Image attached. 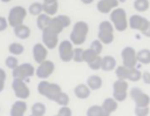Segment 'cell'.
I'll return each mask as SVG.
<instances>
[{"instance_id":"cell-34","label":"cell","mask_w":150,"mask_h":116,"mask_svg":"<svg viewBox=\"0 0 150 116\" xmlns=\"http://www.w3.org/2000/svg\"><path fill=\"white\" fill-rule=\"evenodd\" d=\"M141 79H142V73H141V70H138L136 67L130 68L128 81H130V82H137V81H139Z\"/></svg>"},{"instance_id":"cell-18","label":"cell","mask_w":150,"mask_h":116,"mask_svg":"<svg viewBox=\"0 0 150 116\" xmlns=\"http://www.w3.org/2000/svg\"><path fill=\"white\" fill-rule=\"evenodd\" d=\"M26 111H27V103L25 100H18L11 107V116H23Z\"/></svg>"},{"instance_id":"cell-11","label":"cell","mask_w":150,"mask_h":116,"mask_svg":"<svg viewBox=\"0 0 150 116\" xmlns=\"http://www.w3.org/2000/svg\"><path fill=\"white\" fill-rule=\"evenodd\" d=\"M12 88H13L14 95H15L19 100H26V98H28L29 95H30V90H29L28 86L26 84V81H25V80L13 79Z\"/></svg>"},{"instance_id":"cell-5","label":"cell","mask_w":150,"mask_h":116,"mask_svg":"<svg viewBox=\"0 0 150 116\" xmlns=\"http://www.w3.org/2000/svg\"><path fill=\"white\" fill-rule=\"evenodd\" d=\"M26 15H27V9L25 7H22V6L12 7L9 13H8V16H7L8 25L13 28L19 26V25H22L23 20L26 19Z\"/></svg>"},{"instance_id":"cell-10","label":"cell","mask_w":150,"mask_h":116,"mask_svg":"<svg viewBox=\"0 0 150 116\" xmlns=\"http://www.w3.org/2000/svg\"><path fill=\"white\" fill-rule=\"evenodd\" d=\"M130 97L134 101L136 107H149L150 104V96L148 94H145L141 88L138 87H134L130 90Z\"/></svg>"},{"instance_id":"cell-46","label":"cell","mask_w":150,"mask_h":116,"mask_svg":"<svg viewBox=\"0 0 150 116\" xmlns=\"http://www.w3.org/2000/svg\"><path fill=\"white\" fill-rule=\"evenodd\" d=\"M5 89V81H0V93Z\"/></svg>"},{"instance_id":"cell-24","label":"cell","mask_w":150,"mask_h":116,"mask_svg":"<svg viewBox=\"0 0 150 116\" xmlns=\"http://www.w3.org/2000/svg\"><path fill=\"white\" fill-rule=\"evenodd\" d=\"M103 84V81L101 79V76L98 75H90L88 79H87V86L91 89V90H97L102 87Z\"/></svg>"},{"instance_id":"cell-14","label":"cell","mask_w":150,"mask_h":116,"mask_svg":"<svg viewBox=\"0 0 150 116\" xmlns=\"http://www.w3.org/2000/svg\"><path fill=\"white\" fill-rule=\"evenodd\" d=\"M149 20L139 14H134L129 18V27L131 29H135V30H138L141 32L142 34L148 29V26H149Z\"/></svg>"},{"instance_id":"cell-1","label":"cell","mask_w":150,"mask_h":116,"mask_svg":"<svg viewBox=\"0 0 150 116\" xmlns=\"http://www.w3.org/2000/svg\"><path fill=\"white\" fill-rule=\"evenodd\" d=\"M89 32V26L86 21H77L73 26L71 33H70V41L74 46H81L86 42L87 35Z\"/></svg>"},{"instance_id":"cell-38","label":"cell","mask_w":150,"mask_h":116,"mask_svg":"<svg viewBox=\"0 0 150 116\" xmlns=\"http://www.w3.org/2000/svg\"><path fill=\"white\" fill-rule=\"evenodd\" d=\"M90 48H91L93 50H95V52L100 55L101 52H102V49H103V43H102L98 39H96V40H94V41L90 43Z\"/></svg>"},{"instance_id":"cell-16","label":"cell","mask_w":150,"mask_h":116,"mask_svg":"<svg viewBox=\"0 0 150 116\" xmlns=\"http://www.w3.org/2000/svg\"><path fill=\"white\" fill-rule=\"evenodd\" d=\"M48 56V48L43 43H35L33 47V57L36 63H41L47 60Z\"/></svg>"},{"instance_id":"cell-2","label":"cell","mask_w":150,"mask_h":116,"mask_svg":"<svg viewBox=\"0 0 150 116\" xmlns=\"http://www.w3.org/2000/svg\"><path fill=\"white\" fill-rule=\"evenodd\" d=\"M110 21L117 32H124L129 27V19H127V13L123 8H115L110 13Z\"/></svg>"},{"instance_id":"cell-12","label":"cell","mask_w":150,"mask_h":116,"mask_svg":"<svg viewBox=\"0 0 150 116\" xmlns=\"http://www.w3.org/2000/svg\"><path fill=\"white\" fill-rule=\"evenodd\" d=\"M121 57H122V63L123 66L128 68H134L136 67L137 61V52L132 47H124L121 52Z\"/></svg>"},{"instance_id":"cell-45","label":"cell","mask_w":150,"mask_h":116,"mask_svg":"<svg viewBox=\"0 0 150 116\" xmlns=\"http://www.w3.org/2000/svg\"><path fill=\"white\" fill-rule=\"evenodd\" d=\"M143 35H145V36H148V37H150V22H149V26H148V29L143 33Z\"/></svg>"},{"instance_id":"cell-8","label":"cell","mask_w":150,"mask_h":116,"mask_svg":"<svg viewBox=\"0 0 150 116\" xmlns=\"http://www.w3.org/2000/svg\"><path fill=\"white\" fill-rule=\"evenodd\" d=\"M70 25V18L68 15L61 14V15H56L54 18H52L50 23L48 26L49 29H52L53 32H55L56 34H60L64 28H67Z\"/></svg>"},{"instance_id":"cell-43","label":"cell","mask_w":150,"mask_h":116,"mask_svg":"<svg viewBox=\"0 0 150 116\" xmlns=\"http://www.w3.org/2000/svg\"><path fill=\"white\" fill-rule=\"evenodd\" d=\"M142 80L145 84H150V71H144L142 73Z\"/></svg>"},{"instance_id":"cell-29","label":"cell","mask_w":150,"mask_h":116,"mask_svg":"<svg viewBox=\"0 0 150 116\" xmlns=\"http://www.w3.org/2000/svg\"><path fill=\"white\" fill-rule=\"evenodd\" d=\"M30 111L35 116H45V114H46V105L42 102H35L32 105Z\"/></svg>"},{"instance_id":"cell-27","label":"cell","mask_w":150,"mask_h":116,"mask_svg":"<svg viewBox=\"0 0 150 116\" xmlns=\"http://www.w3.org/2000/svg\"><path fill=\"white\" fill-rule=\"evenodd\" d=\"M8 52H9L12 55H14V56L21 55V54L25 52V47H23V45L20 43V42H12V43L8 46Z\"/></svg>"},{"instance_id":"cell-31","label":"cell","mask_w":150,"mask_h":116,"mask_svg":"<svg viewBox=\"0 0 150 116\" xmlns=\"http://www.w3.org/2000/svg\"><path fill=\"white\" fill-rule=\"evenodd\" d=\"M129 70L130 68L125 67V66H117L116 69H115V74L117 76V79H121V80H127L128 81V77H129Z\"/></svg>"},{"instance_id":"cell-13","label":"cell","mask_w":150,"mask_h":116,"mask_svg":"<svg viewBox=\"0 0 150 116\" xmlns=\"http://www.w3.org/2000/svg\"><path fill=\"white\" fill-rule=\"evenodd\" d=\"M55 70V64L53 61L46 60L41 63H39L38 68L35 69V75L40 79V80H47Z\"/></svg>"},{"instance_id":"cell-37","label":"cell","mask_w":150,"mask_h":116,"mask_svg":"<svg viewBox=\"0 0 150 116\" xmlns=\"http://www.w3.org/2000/svg\"><path fill=\"white\" fill-rule=\"evenodd\" d=\"M83 52H84L83 48H81V47H75V48H74V54H73V61L77 62V63L83 62Z\"/></svg>"},{"instance_id":"cell-33","label":"cell","mask_w":150,"mask_h":116,"mask_svg":"<svg viewBox=\"0 0 150 116\" xmlns=\"http://www.w3.org/2000/svg\"><path fill=\"white\" fill-rule=\"evenodd\" d=\"M150 7L149 0H135L134 1V8L137 12H146Z\"/></svg>"},{"instance_id":"cell-23","label":"cell","mask_w":150,"mask_h":116,"mask_svg":"<svg viewBox=\"0 0 150 116\" xmlns=\"http://www.w3.org/2000/svg\"><path fill=\"white\" fill-rule=\"evenodd\" d=\"M50 20H52V16L50 15H48L46 13H41L40 15L36 16V26H38V28L41 29V30L46 29L49 26Z\"/></svg>"},{"instance_id":"cell-49","label":"cell","mask_w":150,"mask_h":116,"mask_svg":"<svg viewBox=\"0 0 150 116\" xmlns=\"http://www.w3.org/2000/svg\"><path fill=\"white\" fill-rule=\"evenodd\" d=\"M1 1H2V2H6V4H7V2H9L11 0H1Z\"/></svg>"},{"instance_id":"cell-42","label":"cell","mask_w":150,"mask_h":116,"mask_svg":"<svg viewBox=\"0 0 150 116\" xmlns=\"http://www.w3.org/2000/svg\"><path fill=\"white\" fill-rule=\"evenodd\" d=\"M8 26H9V25H8V20H7V18L0 15V32H4Z\"/></svg>"},{"instance_id":"cell-9","label":"cell","mask_w":150,"mask_h":116,"mask_svg":"<svg viewBox=\"0 0 150 116\" xmlns=\"http://www.w3.org/2000/svg\"><path fill=\"white\" fill-rule=\"evenodd\" d=\"M59 56L61 61L63 62H70L73 61V54H74V45L70 40H63L59 43Z\"/></svg>"},{"instance_id":"cell-26","label":"cell","mask_w":150,"mask_h":116,"mask_svg":"<svg viewBox=\"0 0 150 116\" xmlns=\"http://www.w3.org/2000/svg\"><path fill=\"white\" fill-rule=\"evenodd\" d=\"M137 61L142 64L150 63V49H141L137 52Z\"/></svg>"},{"instance_id":"cell-35","label":"cell","mask_w":150,"mask_h":116,"mask_svg":"<svg viewBox=\"0 0 150 116\" xmlns=\"http://www.w3.org/2000/svg\"><path fill=\"white\" fill-rule=\"evenodd\" d=\"M54 101H55L60 107H62V105H68V103H69V96H68V94L61 91V93L55 97Z\"/></svg>"},{"instance_id":"cell-47","label":"cell","mask_w":150,"mask_h":116,"mask_svg":"<svg viewBox=\"0 0 150 116\" xmlns=\"http://www.w3.org/2000/svg\"><path fill=\"white\" fill-rule=\"evenodd\" d=\"M93 1H94V0H81V2H82V4H84V5H89V4H93Z\"/></svg>"},{"instance_id":"cell-41","label":"cell","mask_w":150,"mask_h":116,"mask_svg":"<svg viewBox=\"0 0 150 116\" xmlns=\"http://www.w3.org/2000/svg\"><path fill=\"white\" fill-rule=\"evenodd\" d=\"M57 114H59L60 116H71V109H70L68 105H62V107L59 109Z\"/></svg>"},{"instance_id":"cell-40","label":"cell","mask_w":150,"mask_h":116,"mask_svg":"<svg viewBox=\"0 0 150 116\" xmlns=\"http://www.w3.org/2000/svg\"><path fill=\"white\" fill-rule=\"evenodd\" d=\"M88 66H89V68H90L91 70H98V69H101V66H102V57H101V56H97V59L94 60V61H93L91 63H89Z\"/></svg>"},{"instance_id":"cell-36","label":"cell","mask_w":150,"mask_h":116,"mask_svg":"<svg viewBox=\"0 0 150 116\" xmlns=\"http://www.w3.org/2000/svg\"><path fill=\"white\" fill-rule=\"evenodd\" d=\"M5 64H6L7 68H9V69L13 70V69L16 68L20 63H19L18 57L14 56V55H12V56H7V57H6V60H5Z\"/></svg>"},{"instance_id":"cell-20","label":"cell","mask_w":150,"mask_h":116,"mask_svg":"<svg viewBox=\"0 0 150 116\" xmlns=\"http://www.w3.org/2000/svg\"><path fill=\"white\" fill-rule=\"evenodd\" d=\"M116 60L114 56L111 55H107V56H103L102 57V66H101V69L103 71H111V70H115L116 69Z\"/></svg>"},{"instance_id":"cell-3","label":"cell","mask_w":150,"mask_h":116,"mask_svg":"<svg viewBox=\"0 0 150 116\" xmlns=\"http://www.w3.org/2000/svg\"><path fill=\"white\" fill-rule=\"evenodd\" d=\"M38 91H39L40 95L45 96L46 98L54 101L55 97H56L62 90H61L60 84L49 82V81H47V80H41V82L38 84Z\"/></svg>"},{"instance_id":"cell-4","label":"cell","mask_w":150,"mask_h":116,"mask_svg":"<svg viewBox=\"0 0 150 116\" xmlns=\"http://www.w3.org/2000/svg\"><path fill=\"white\" fill-rule=\"evenodd\" d=\"M114 26L111 21L104 20L98 25V33H97V39L103 43V45H110L114 41Z\"/></svg>"},{"instance_id":"cell-7","label":"cell","mask_w":150,"mask_h":116,"mask_svg":"<svg viewBox=\"0 0 150 116\" xmlns=\"http://www.w3.org/2000/svg\"><path fill=\"white\" fill-rule=\"evenodd\" d=\"M128 96V81L117 79L112 84V97L117 102H123Z\"/></svg>"},{"instance_id":"cell-19","label":"cell","mask_w":150,"mask_h":116,"mask_svg":"<svg viewBox=\"0 0 150 116\" xmlns=\"http://www.w3.org/2000/svg\"><path fill=\"white\" fill-rule=\"evenodd\" d=\"M90 93H91V89L86 84H77L75 88H74V94L77 98L80 100H86L90 96Z\"/></svg>"},{"instance_id":"cell-48","label":"cell","mask_w":150,"mask_h":116,"mask_svg":"<svg viewBox=\"0 0 150 116\" xmlns=\"http://www.w3.org/2000/svg\"><path fill=\"white\" fill-rule=\"evenodd\" d=\"M57 0H43V2H46V4H50V2H56Z\"/></svg>"},{"instance_id":"cell-30","label":"cell","mask_w":150,"mask_h":116,"mask_svg":"<svg viewBox=\"0 0 150 116\" xmlns=\"http://www.w3.org/2000/svg\"><path fill=\"white\" fill-rule=\"evenodd\" d=\"M42 7H43V13H46V14L53 16V15L56 14V12H57V9H59V4H57V1H56V2H50V4L43 2Z\"/></svg>"},{"instance_id":"cell-32","label":"cell","mask_w":150,"mask_h":116,"mask_svg":"<svg viewBox=\"0 0 150 116\" xmlns=\"http://www.w3.org/2000/svg\"><path fill=\"white\" fill-rule=\"evenodd\" d=\"M42 5L43 4H41V2H33V4H30L29 7H28V13L32 14V15H35V16L40 15L41 13H43Z\"/></svg>"},{"instance_id":"cell-39","label":"cell","mask_w":150,"mask_h":116,"mask_svg":"<svg viewBox=\"0 0 150 116\" xmlns=\"http://www.w3.org/2000/svg\"><path fill=\"white\" fill-rule=\"evenodd\" d=\"M149 107H135V115L136 116H149Z\"/></svg>"},{"instance_id":"cell-17","label":"cell","mask_w":150,"mask_h":116,"mask_svg":"<svg viewBox=\"0 0 150 116\" xmlns=\"http://www.w3.org/2000/svg\"><path fill=\"white\" fill-rule=\"evenodd\" d=\"M118 7V0H100L96 8L102 14L111 13L112 9Z\"/></svg>"},{"instance_id":"cell-51","label":"cell","mask_w":150,"mask_h":116,"mask_svg":"<svg viewBox=\"0 0 150 116\" xmlns=\"http://www.w3.org/2000/svg\"><path fill=\"white\" fill-rule=\"evenodd\" d=\"M29 116H35V115H33V114H32V115H29Z\"/></svg>"},{"instance_id":"cell-25","label":"cell","mask_w":150,"mask_h":116,"mask_svg":"<svg viewBox=\"0 0 150 116\" xmlns=\"http://www.w3.org/2000/svg\"><path fill=\"white\" fill-rule=\"evenodd\" d=\"M87 116H110V114L104 111L102 105L94 104L87 109Z\"/></svg>"},{"instance_id":"cell-44","label":"cell","mask_w":150,"mask_h":116,"mask_svg":"<svg viewBox=\"0 0 150 116\" xmlns=\"http://www.w3.org/2000/svg\"><path fill=\"white\" fill-rule=\"evenodd\" d=\"M0 81H6V71L0 68Z\"/></svg>"},{"instance_id":"cell-28","label":"cell","mask_w":150,"mask_h":116,"mask_svg":"<svg viewBox=\"0 0 150 116\" xmlns=\"http://www.w3.org/2000/svg\"><path fill=\"white\" fill-rule=\"evenodd\" d=\"M97 56H100V55H98L95 50H93V49L89 47L88 49H84V52H83V62H86L87 64H89V63H91L94 60H96Z\"/></svg>"},{"instance_id":"cell-15","label":"cell","mask_w":150,"mask_h":116,"mask_svg":"<svg viewBox=\"0 0 150 116\" xmlns=\"http://www.w3.org/2000/svg\"><path fill=\"white\" fill-rule=\"evenodd\" d=\"M42 43L48 49H54L59 46V34L49 29L48 27L42 30Z\"/></svg>"},{"instance_id":"cell-6","label":"cell","mask_w":150,"mask_h":116,"mask_svg":"<svg viewBox=\"0 0 150 116\" xmlns=\"http://www.w3.org/2000/svg\"><path fill=\"white\" fill-rule=\"evenodd\" d=\"M12 75H13V79H20V80L26 81L27 79L35 75V68L33 67V64H30L28 62L21 63L12 70Z\"/></svg>"},{"instance_id":"cell-22","label":"cell","mask_w":150,"mask_h":116,"mask_svg":"<svg viewBox=\"0 0 150 116\" xmlns=\"http://www.w3.org/2000/svg\"><path fill=\"white\" fill-rule=\"evenodd\" d=\"M102 108L104 109V111H107V112H109L110 115H111V112H114L117 108H118V102L114 98V97H108V98H105L103 102H102Z\"/></svg>"},{"instance_id":"cell-21","label":"cell","mask_w":150,"mask_h":116,"mask_svg":"<svg viewBox=\"0 0 150 116\" xmlns=\"http://www.w3.org/2000/svg\"><path fill=\"white\" fill-rule=\"evenodd\" d=\"M14 35L20 39V40H26L30 36V29L28 26L26 25H19L16 27H14Z\"/></svg>"},{"instance_id":"cell-50","label":"cell","mask_w":150,"mask_h":116,"mask_svg":"<svg viewBox=\"0 0 150 116\" xmlns=\"http://www.w3.org/2000/svg\"><path fill=\"white\" fill-rule=\"evenodd\" d=\"M54 116H60V115H59V114H56V115H54Z\"/></svg>"}]
</instances>
